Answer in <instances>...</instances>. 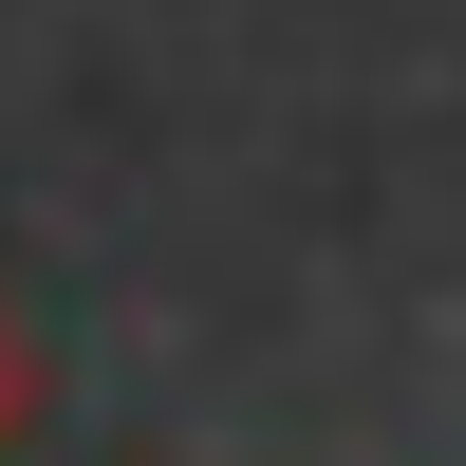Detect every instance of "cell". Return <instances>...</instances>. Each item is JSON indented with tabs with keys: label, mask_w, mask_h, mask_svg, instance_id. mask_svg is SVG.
<instances>
[{
	"label": "cell",
	"mask_w": 466,
	"mask_h": 466,
	"mask_svg": "<svg viewBox=\"0 0 466 466\" xmlns=\"http://www.w3.org/2000/svg\"><path fill=\"white\" fill-rule=\"evenodd\" d=\"M37 410H56V355H37V318L0 299V466H19V430H37Z\"/></svg>",
	"instance_id": "obj_1"
}]
</instances>
